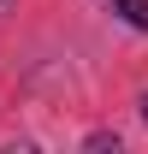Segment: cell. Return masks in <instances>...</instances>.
<instances>
[{
  "label": "cell",
  "instance_id": "2",
  "mask_svg": "<svg viewBox=\"0 0 148 154\" xmlns=\"http://www.w3.org/2000/svg\"><path fill=\"white\" fill-rule=\"evenodd\" d=\"M142 119H148V95H142Z\"/></svg>",
  "mask_w": 148,
  "mask_h": 154
},
{
  "label": "cell",
  "instance_id": "1",
  "mask_svg": "<svg viewBox=\"0 0 148 154\" xmlns=\"http://www.w3.org/2000/svg\"><path fill=\"white\" fill-rule=\"evenodd\" d=\"M113 12L125 24H136V30H148V0H113Z\"/></svg>",
  "mask_w": 148,
  "mask_h": 154
}]
</instances>
